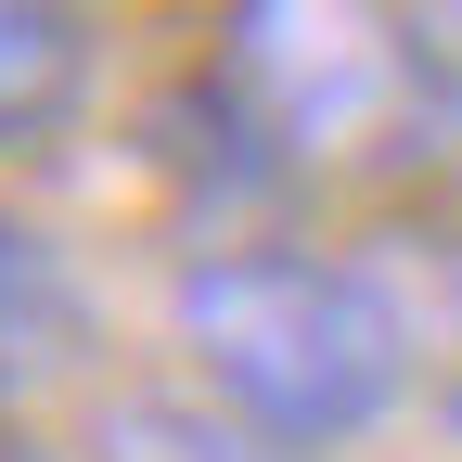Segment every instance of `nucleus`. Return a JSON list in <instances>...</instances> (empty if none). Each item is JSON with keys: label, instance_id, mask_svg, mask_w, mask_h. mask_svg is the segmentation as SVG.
Wrapping results in <instances>:
<instances>
[{"label": "nucleus", "instance_id": "obj_1", "mask_svg": "<svg viewBox=\"0 0 462 462\" xmlns=\"http://www.w3.org/2000/svg\"><path fill=\"white\" fill-rule=\"evenodd\" d=\"M180 360L206 373V398H231L245 424L296 437V449H346L411 398V309L385 296L360 257H309V245H231L167 282Z\"/></svg>", "mask_w": 462, "mask_h": 462}, {"label": "nucleus", "instance_id": "obj_2", "mask_svg": "<svg viewBox=\"0 0 462 462\" xmlns=\"http://www.w3.org/2000/svg\"><path fill=\"white\" fill-rule=\"evenodd\" d=\"M218 103L270 167L398 180L449 129V39L411 0H231Z\"/></svg>", "mask_w": 462, "mask_h": 462}, {"label": "nucleus", "instance_id": "obj_3", "mask_svg": "<svg viewBox=\"0 0 462 462\" xmlns=\"http://www.w3.org/2000/svg\"><path fill=\"white\" fill-rule=\"evenodd\" d=\"M103 26L90 0H0V154H39L65 116L90 103Z\"/></svg>", "mask_w": 462, "mask_h": 462}, {"label": "nucleus", "instance_id": "obj_4", "mask_svg": "<svg viewBox=\"0 0 462 462\" xmlns=\"http://www.w3.org/2000/svg\"><path fill=\"white\" fill-rule=\"evenodd\" d=\"M90 462H321V449L245 424L231 398H154V385H129V398L90 411Z\"/></svg>", "mask_w": 462, "mask_h": 462}, {"label": "nucleus", "instance_id": "obj_5", "mask_svg": "<svg viewBox=\"0 0 462 462\" xmlns=\"http://www.w3.org/2000/svg\"><path fill=\"white\" fill-rule=\"evenodd\" d=\"M78 346V296H65V270H51L26 231H0V385L39 373V360H65Z\"/></svg>", "mask_w": 462, "mask_h": 462}, {"label": "nucleus", "instance_id": "obj_6", "mask_svg": "<svg viewBox=\"0 0 462 462\" xmlns=\"http://www.w3.org/2000/svg\"><path fill=\"white\" fill-rule=\"evenodd\" d=\"M424 14H437V39H449V51H462V0H424Z\"/></svg>", "mask_w": 462, "mask_h": 462}]
</instances>
